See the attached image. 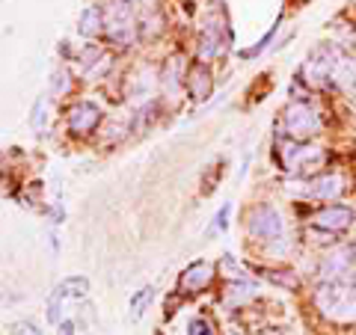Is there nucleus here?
I'll list each match as a JSON object with an SVG mask.
<instances>
[{
  "mask_svg": "<svg viewBox=\"0 0 356 335\" xmlns=\"http://www.w3.org/2000/svg\"><path fill=\"white\" fill-rule=\"evenodd\" d=\"M321 128V116H318V110L312 107L309 101H291L285 107V113H282V131H285V137L288 140H309V137H315Z\"/></svg>",
  "mask_w": 356,
  "mask_h": 335,
  "instance_id": "7ed1b4c3",
  "label": "nucleus"
},
{
  "mask_svg": "<svg viewBox=\"0 0 356 335\" xmlns=\"http://www.w3.org/2000/svg\"><path fill=\"white\" fill-rule=\"evenodd\" d=\"M86 291H89V279L86 276H65L63 282L57 285V291H54V297H60V300H81V297H86Z\"/></svg>",
  "mask_w": 356,
  "mask_h": 335,
  "instance_id": "dca6fc26",
  "label": "nucleus"
},
{
  "mask_svg": "<svg viewBox=\"0 0 356 335\" xmlns=\"http://www.w3.org/2000/svg\"><path fill=\"white\" fill-rule=\"evenodd\" d=\"M104 21H107V13L102 6H89L81 13V18H77V33H81V36H95V33L104 30Z\"/></svg>",
  "mask_w": 356,
  "mask_h": 335,
  "instance_id": "2eb2a0df",
  "label": "nucleus"
},
{
  "mask_svg": "<svg viewBox=\"0 0 356 335\" xmlns=\"http://www.w3.org/2000/svg\"><path fill=\"white\" fill-rule=\"evenodd\" d=\"M229 335H235V332H229Z\"/></svg>",
  "mask_w": 356,
  "mask_h": 335,
  "instance_id": "c85d7f7f",
  "label": "nucleus"
},
{
  "mask_svg": "<svg viewBox=\"0 0 356 335\" xmlns=\"http://www.w3.org/2000/svg\"><path fill=\"white\" fill-rule=\"evenodd\" d=\"M318 311L332 323H356V279H332L321 282L315 291Z\"/></svg>",
  "mask_w": 356,
  "mask_h": 335,
  "instance_id": "f257e3e1",
  "label": "nucleus"
},
{
  "mask_svg": "<svg viewBox=\"0 0 356 335\" xmlns=\"http://www.w3.org/2000/svg\"><path fill=\"white\" fill-rule=\"evenodd\" d=\"M312 226H318L324 231H332V234L348 231L353 226V211L344 208V205H327V208H321L315 214V222H312Z\"/></svg>",
  "mask_w": 356,
  "mask_h": 335,
  "instance_id": "f8f14e48",
  "label": "nucleus"
},
{
  "mask_svg": "<svg viewBox=\"0 0 356 335\" xmlns=\"http://www.w3.org/2000/svg\"><path fill=\"white\" fill-rule=\"evenodd\" d=\"M344 190H348V181H344V175H339V172H324V175L312 178V181L306 184V196L321 199V202H336V199L344 196Z\"/></svg>",
  "mask_w": 356,
  "mask_h": 335,
  "instance_id": "9d476101",
  "label": "nucleus"
},
{
  "mask_svg": "<svg viewBox=\"0 0 356 335\" xmlns=\"http://www.w3.org/2000/svg\"><path fill=\"white\" fill-rule=\"evenodd\" d=\"M261 276L267 279V282H273V285H280L285 288V291H297V285H300V276L294 270H261Z\"/></svg>",
  "mask_w": 356,
  "mask_h": 335,
  "instance_id": "f3484780",
  "label": "nucleus"
},
{
  "mask_svg": "<svg viewBox=\"0 0 356 335\" xmlns=\"http://www.w3.org/2000/svg\"><path fill=\"white\" fill-rule=\"evenodd\" d=\"M300 77H303V83H309L312 89H330L332 86V72H330V63L321 57L315 51L312 57L303 63V69H300Z\"/></svg>",
  "mask_w": 356,
  "mask_h": 335,
  "instance_id": "ddd939ff",
  "label": "nucleus"
},
{
  "mask_svg": "<svg viewBox=\"0 0 356 335\" xmlns=\"http://www.w3.org/2000/svg\"><path fill=\"white\" fill-rule=\"evenodd\" d=\"M102 60V48H95V44H86V48H81V54H77V63L83 65V69H92V63Z\"/></svg>",
  "mask_w": 356,
  "mask_h": 335,
  "instance_id": "5701e85b",
  "label": "nucleus"
},
{
  "mask_svg": "<svg viewBox=\"0 0 356 335\" xmlns=\"http://www.w3.org/2000/svg\"><path fill=\"white\" fill-rule=\"evenodd\" d=\"M161 86H163V95L170 98V101H175L178 92H181V57H178V54H172V57L163 63Z\"/></svg>",
  "mask_w": 356,
  "mask_h": 335,
  "instance_id": "4468645a",
  "label": "nucleus"
},
{
  "mask_svg": "<svg viewBox=\"0 0 356 335\" xmlns=\"http://www.w3.org/2000/svg\"><path fill=\"white\" fill-rule=\"evenodd\" d=\"M184 89L193 101H208L211 92H214V77L208 72V63H193L191 69L184 74Z\"/></svg>",
  "mask_w": 356,
  "mask_h": 335,
  "instance_id": "9b49d317",
  "label": "nucleus"
},
{
  "mask_svg": "<svg viewBox=\"0 0 356 335\" xmlns=\"http://www.w3.org/2000/svg\"><path fill=\"white\" fill-rule=\"evenodd\" d=\"M259 335H282L280 329H264V332H259Z\"/></svg>",
  "mask_w": 356,
  "mask_h": 335,
  "instance_id": "cd10ccee",
  "label": "nucleus"
},
{
  "mask_svg": "<svg viewBox=\"0 0 356 335\" xmlns=\"http://www.w3.org/2000/svg\"><path fill=\"white\" fill-rule=\"evenodd\" d=\"M243 226H247V231L252 234V238L259 240H282L285 238V220L280 217V211H276L273 205H252L247 208V220H243Z\"/></svg>",
  "mask_w": 356,
  "mask_h": 335,
  "instance_id": "20e7f679",
  "label": "nucleus"
},
{
  "mask_svg": "<svg viewBox=\"0 0 356 335\" xmlns=\"http://www.w3.org/2000/svg\"><path fill=\"white\" fill-rule=\"evenodd\" d=\"M13 335H42V329L36 327V323H30V320H21L13 327Z\"/></svg>",
  "mask_w": 356,
  "mask_h": 335,
  "instance_id": "393cba45",
  "label": "nucleus"
},
{
  "mask_svg": "<svg viewBox=\"0 0 356 335\" xmlns=\"http://www.w3.org/2000/svg\"><path fill=\"white\" fill-rule=\"evenodd\" d=\"M69 89H72V77H69V72H65V69H57V72H54V77H51V92L57 95V98H63V95H69Z\"/></svg>",
  "mask_w": 356,
  "mask_h": 335,
  "instance_id": "aec40b11",
  "label": "nucleus"
},
{
  "mask_svg": "<svg viewBox=\"0 0 356 335\" xmlns=\"http://www.w3.org/2000/svg\"><path fill=\"white\" fill-rule=\"evenodd\" d=\"M152 300H154V288H152V285H146V288H140V291H137V294H134V297H131V303H128V311H131V318H134V320H137V318L143 315V311H146V306L152 303Z\"/></svg>",
  "mask_w": 356,
  "mask_h": 335,
  "instance_id": "a211bd4d",
  "label": "nucleus"
},
{
  "mask_svg": "<svg viewBox=\"0 0 356 335\" xmlns=\"http://www.w3.org/2000/svg\"><path fill=\"white\" fill-rule=\"evenodd\" d=\"M44 125H48V98H39L36 107H33V131H44Z\"/></svg>",
  "mask_w": 356,
  "mask_h": 335,
  "instance_id": "4be33fe9",
  "label": "nucleus"
},
{
  "mask_svg": "<svg viewBox=\"0 0 356 335\" xmlns=\"http://www.w3.org/2000/svg\"><path fill=\"white\" fill-rule=\"evenodd\" d=\"M220 178H222V161H217V163L202 175V196H211V193H214L217 184H220Z\"/></svg>",
  "mask_w": 356,
  "mask_h": 335,
  "instance_id": "6ab92c4d",
  "label": "nucleus"
},
{
  "mask_svg": "<svg viewBox=\"0 0 356 335\" xmlns=\"http://www.w3.org/2000/svg\"><path fill=\"white\" fill-rule=\"evenodd\" d=\"M104 33L110 42L116 44H125L134 39V15H131V6L128 3H113L107 13V21H104Z\"/></svg>",
  "mask_w": 356,
  "mask_h": 335,
  "instance_id": "6e6552de",
  "label": "nucleus"
},
{
  "mask_svg": "<svg viewBox=\"0 0 356 335\" xmlns=\"http://www.w3.org/2000/svg\"><path fill=\"white\" fill-rule=\"evenodd\" d=\"M229 48V24L220 13H211L205 18L202 36H199V63H211Z\"/></svg>",
  "mask_w": 356,
  "mask_h": 335,
  "instance_id": "39448f33",
  "label": "nucleus"
},
{
  "mask_svg": "<svg viewBox=\"0 0 356 335\" xmlns=\"http://www.w3.org/2000/svg\"><path fill=\"white\" fill-rule=\"evenodd\" d=\"M187 335H214V327H211L208 318H193L191 327H187Z\"/></svg>",
  "mask_w": 356,
  "mask_h": 335,
  "instance_id": "b1692460",
  "label": "nucleus"
},
{
  "mask_svg": "<svg viewBox=\"0 0 356 335\" xmlns=\"http://www.w3.org/2000/svg\"><path fill=\"white\" fill-rule=\"evenodd\" d=\"M353 261H356V250L350 243H341V247H330V252L321 259V282H332V279H348L353 276Z\"/></svg>",
  "mask_w": 356,
  "mask_h": 335,
  "instance_id": "423d86ee",
  "label": "nucleus"
},
{
  "mask_svg": "<svg viewBox=\"0 0 356 335\" xmlns=\"http://www.w3.org/2000/svg\"><path fill=\"white\" fill-rule=\"evenodd\" d=\"M229 226V205H222L217 211V220H214V226H211V231H220V229H226Z\"/></svg>",
  "mask_w": 356,
  "mask_h": 335,
  "instance_id": "a878e982",
  "label": "nucleus"
},
{
  "mask_svg": "<svg viewBox=\"0 0 356 335\" xmlns=\"http://www.w3.org/2000/svg\"><path fill=\"white\" fill-rule=\"evenodd\" d=\"M214 282V264H208V261H193V264H187L181 273H178V282L175 288L181 294H199V291H205V288Z\"/></svg>",
  "mask_w": 356,
  "mask_h": 335,
  "instance_id": "1a4fd4ad",
  "label": "nucleus"
},
{
  "mask_svg": "<svg viewBox=\"0 0 356 335\" xmlns=\"http://www.w3.org/2000/svg\"><path fill=\"white\" fill-rule=\"evenodd\" d=\"M276 158H280V166L288 172H315L327 163L330 154L321 146H309V142H280L276 149Z\"/></svg>",
  "mask_w": 356,
  "mask_h": 335,
  "instance_id": "f03ea898",
  "label": "nucleus"
},
{
  "mask_svg": "<svg viewBox=\"0 0 356 335\" xmlns=\"http://www.w3.org/2000/svg\"><path fill=\"white\" fill-rule=\"evenodd\" d=\"M65 125H69L72 137H89V133H95V128L102 125V107L95 101H74L69 107V113H65Z\"/></svg>",
  "mask_w": 356,
  "mask_h": 335,
  "instance_id": "0eeeda50",
  "label": "nucleus"
},
{
  "mask_svg": "<svg viewBox=\"0 0 356 335\" xmlns=\"http://www.w3.org/2000/svg\"><path fill=\"white\" fill-rule=\"evenodd\" d=\"M57 335H74V320H60L57 323Z\"/></svg>",
  "mask_w": 356,
  "mask_h": 335,
  "instance_id": "bb28decb",
  "label": "nucleus"
},
{
  "mask_svg": "<svg viewBox=\"0 0 356 335\" xmlns=\"http://www.w3.org/2000/svg\"><path fill=\"white\" fill-rule=\"evenodd\" d=\"M306 238H309V243H315V247H332L336 234H332V231H324V229H318V226H309V229H306Z\"/></svg>",
  "mask_w": 356,
  "mask_h": 335,
  "instance_id": "412c9836",
  "label": "nucleus"
}]
</instances>
